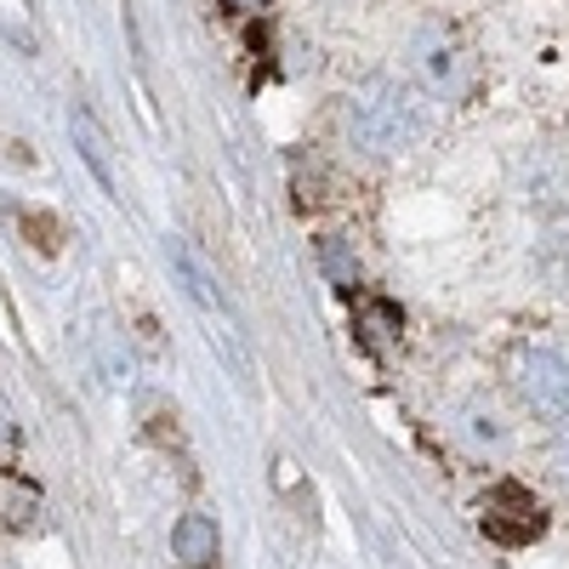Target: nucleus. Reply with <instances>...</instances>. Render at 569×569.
<instances>
[{
  "mask_svg": "<svg viewBox=\"0 0 569 569\" xmlns=\"http://www.w3.org/2000/svg\"><path fill=\"white\" fill-rule=\"evenodd\" d=\"M461 58H467V52H461V46H450V40L439 46V52H427V69H433V80L445 86V98H456V91L467 86V80H461V74H467Z\"/></svg>",
  "mask_w": 569,
  "mask_h": 569,
  "instance_id": "nucleus-6",
  "label": "nucleus"
},
{
  "mask_svg": "<svg viewBox=\"0 0 569 569\" xmlns=\"http://www.w3.org/2000/svg\"><path fill=\"white\" fill-rule=\"evenodd\" d=\"M552 467H558V479L569 485V427H563V433L552 439Z\"/></svg>",
  "mask_w": 569,
  "mask_h": 569,
  "instance_id": "nucleus-9",
  "label": "nucleus"
},
{
  "mask_svg": "<svg viewBox=\"0 0 569 569\" xmlns=\"http://www.w3.org/2000/svg\"><path fill=\"white\" fill-rule=\"evenodd\" d=\"M359 325H365V342L376 348V342H382V337H388V330H399V313H393L388 302H370V308L359 313Z\"/></svg>",
  "mask_w": 569,
  "mask_h": 569,
  "instance_id": "nucleus-7",
  "label": "nucleus"
},
{
  "mask_svg": "<svg viewBox=\"0 0 569 569\" xmlns=\"http://www.w3.org/2000/svg\"><path fill=\"white\" fill-rule=\"evenodd\" d=\"M171 552H177L182 569H211L217 552H222V536H217V525L206 512H182L177 530H171Z\"/></svg>",
  "mask_w": 569,
  "mask_h": 569,
  "instance_id": "nucleus-4",
  "label": "nucleus"
},
{
  "mask_svg": "<svg viewBox=\"0 0 569 569\" xmlns=\"http://www.w3.org/2000/svg\"><path fill=\"white\" fill-rule=\"evenodd\" d=\"M479 525H485V536L501 541V547H530V541L547 536V507H541L525 485H496V490L485 496V507H479Z\"/></svg>",
  "mask_w": 569,
  "mask_h": 569,
  "instance_id": "nucleus-2",
  "label": "nucleus"
},
{
  "mask_svg": "<svg viewBox=\"0 0 569 569\" xmlns=\"http://www.w3.org/2000/svg\"><path fill=\"white\" fill-rule=\"evenodd\" d=\"M518 393H525L530 410L541 416H569V353H552V348H530L518 359Z\"/></svg>",
  "mask_w": 569,
  "mask_h": 569,
  "instance_id": "nucleus-3",
  "label": "nucleus"
},
{
  "mask_svg": "<svg viewBox=\"0 0 569 569\" xmlns=\"http://www.w3.org/2000/svg\"><path fill=\"white\" fill-rule=\"evenodd\" d=\"M222 7H228V12H262L268 0H222Z\"/></svg>",
  "mask_w": 569,
  "mask_h": 569,
  "instance_id": "nucleus-11",
  "label": "nucleus"
},
{
  "mask_svg": "<svg viewBox=\"0 0 569 569\" xmlns=\"http://www.w3.org/2000/svg\"><path fill=\"white\" fill-rule=\"evenodd\" d=\"M427 131V103L405 80H370L348 98V137L365 154H399Z\"/></svg>",
  "mask_w": 569,
  "mask_h": 569,
  "instance_id": "nucleus-1",
  "label": "nucleus"
},
{
  "mask_svg": "<svg viewBox=\"0 0 569 569\" xmlns=\"http://www.w3.org/2000/svg\"><path fill=\"white\" fill-rule=\"evenodd\" d=\"M325 268H330V279H337V284H353L359 279V262H348L337 240H325Z\"/></svg>",
  "mask_w": 569,
  "mask_h": 569,
  "instance_id": "nucleus-8",
  "label": "nucleus"
},
{
  "mask_svg": "<svg viewBox=\"0 0 569 569\" xmlns=\"http://www.w3.org/2000/svg\"><path fill=\"white\" fill-rule=\"evenodd\" d=\"M12 445H18V433H12V416H7V410H0V461H7V456H12Z\"/></svg>",
  "mask_w": 569,
  "mask_h": 569,
  "instance_id": "nucleus-10",
  "label": "nucleus"
},
{
  "mask_svg": "<svg viewBox=\"0 0 569 569\" xmlns=\"http://www.w3.org/2000/svg\"><path fill=\"white\" fill-rule=\"evenodd\" d=\"M69 126H74V142H80V154L91 160V171H98V182L114 194V166H109V137L98 131V120H91L86 109H74L69 114Z\"/></svg>",
  "mask_w": 569,
  "mask_h": 569,
  "instance_id": "nucleus-5",
  "label": "nucleus"
}]
</instances>
